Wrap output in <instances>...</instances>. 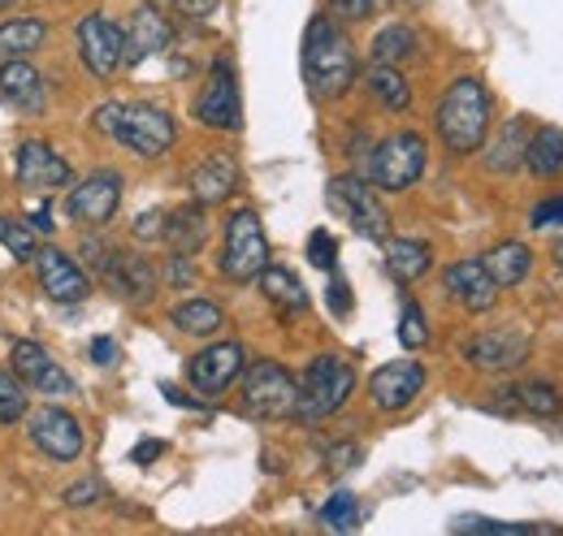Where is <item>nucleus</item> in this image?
<instances>
[{"label": "nucleus", "mask_w": 563, "mask_h": 536, "mask_svg": "<svg viewBox=\"0 0 563 536\" xmlns=\"http://www.w3.org/2000/svg\"><path fill=\"white\" fill-rule=\"evenodd\" d=\"M529 221H533V230H560V225H563V196H560V200L538 203Z\"/></svg>", "instance_id": "obj_42"}, {"label": "nucleus", "mask_w": 563, "mask_h": 536, "mask_svg": "<svg viewBox=\"0 0 563 536\" xmlns=\"http://www.w3.org/2000/svg\"><path fill=\"white\" fill-rule=\"evenodd\" d=\"M0 243H4L9 256H18V260H35V238H31V230H26L22 221L0 216Z\"/></svg>", "instance_id": "obj_38"}, {"label": "nucleus", "mask_w": 563, "mask_h": 536, "mask_svg": "<svg viewBox=\"0 0 563 536\" xmlns=\"http://www.w3.org/2000/svg\"><path fill=\"white\" fill-rule=\"evenodd\" d=\"M100 498H104V484H100V480H78V484H70V489H66V506H74V511L96 506Z\"/></svg>", "instance_id": "obj_41"}, {"label": "nucleus", "mask_w": 563, "mask_h": 536, "mask_svg": "<svg viewBox=\"0 0 563 536\" xmlns=\"http://www.w3.org/2000/svg\"><path fill=\"white\" fill-rule=\"evenodd\" d=\"M533 342L520 330H490V334H477L468 346H464V359L482 372H511L529 359Z\"/></svg>", "instance_id": "obj_16"}, {"label": "nucleus", "mask_w": 563, "mask_h": 536, "mask_svg": "<svg viewBox=\"0 0 563 536\" xmlns=\"http://www.w3.org/2000/svg\"><path fill=\"white\" fill-rule=\"evenodd\" d=\"M100 277H104V286H109L118 299H126V303H147V299L156 294V272H152V265H147L143 256L118 252V247H113V256L104 260Z\"/></svg>", "instance_id": "obj_19"}, {"label": "nucleus", "mask_w": 563, "mask_h": 536, "mask_svg": "<svg viewBox=\"0 0 563 536\" xmlns=\"http://www.w3.org/2000/svg\"><path fill=\"white\" fill-rule=\"evenodd\" d=\"M334 256H339V247H334L330 230H312V238H308V265L330 272V268H334Z\"/></svg>", "instance_id": "obj_40"}, {"label": "nucleus", "mask_w": 563, "mask_h": 536, "mask_svg": "<svg viewBox=\"0 0 563 536\" xmlns=\"http://www.w3.org/2000/svg\"><path fill=\"white\" fill-rule=\"evenodd\" d=\"M368 91H373V100L382 104V109H390V113H404L408 104H412V87H408V78L399 74V66H377L368 69Z\"/></svg>", "instance_id": "obj_30"}, {"label": "nucleus", "mask_w": 563, "mask_h": 536, "mask_svg": "<svg viewBox=\"0 0 563 536\" xmlns=\"http://www.w3.org/2000/svg\"><path fill=\"white\" fill-rule=\"evenodd\" d=\"M196 122L212 131H239L243 126V109H239V82L230 62H212V74L196 100Z\"/></svg>", "instance_id": "obj_10"}, {"label": "nucleus", "mask_w": 563, "mask_h": 536, "mask_svg": "<svg viewBox=\"0 0 563 536\" xmlns=\"http://www.w3.org/2000/svg\"><path fill=\"white\" fill-rule=\"evenodd\" d=\"M490 134V91L482 78H455L438 100V138L455 156L482 152Z\"/></svg>", "instance_id": "obj_2"}, {"label": "nucleus", "mask_w": 563, "mask_h": 536, "mask_svg": "<svg viewBox=\"0 0 563 536\" xmlns=\"http://www.w3.org/2000/svg\"><path fill=\"white\" fill-rule=\"evenodd\" d=\"M386 268L395 281H421L424 272L433 268V252L421 238H386Z\"/></svg>", "instance_id": "obj_26"}, {"label": "nucleus", "mask_w": 563, "mask_h": 536, "mask_svg": "<svg viewBox=\"0 0 563 536\" xmlns=\"http://www.w3.org/2000/svg\"><path fill=\"white\" fill-rule=\"evenodd\" d=\"M161 230H165V212H143L140 221H135V238L140 243H156Z\"/></svg>", "instance_id": "obj_46"}, {"label": "nucleus", "mask_w": 563, "mask_h": 536, "mask_svg": "<svg viewBox=\"0 0 563 536\" xmlns=\"http://www.w3.org/2000/svg\"><path fill=\"white\" fill-rule=\"evenodd\" d=\"M525 169H529L533 178H542V182L560 178L563 174V131L560 126H542V131L525 143Z\"/></svg>", "instance_id": "obj_27"}, {"label": "nucleus", "mask_w": 563, "mask_h": 536, "mask_svg": "<svg viewBox=\"0 0 563 536\" xmlns=\"http://www.w3.org/2000/svg\"><path fill=\"white\" fill-rule=\"evenodd\" d=\"M156 4H165V9H174L183 18H209L221 0H156Z\"/></svg>", "instance_id": "obj_44"}, {"label": "nucleus", "mask_w": 563, "mask_h": 536, "mask_svg": "<svg viewBox=\"0 0 563 536\" xmlns=\"http://www.w3.org/2000/svg\"><path fill=\"white\" fill-rule=\"evenodd\" d=\"M325 200H330V208L352 225L360 238H373V243H386L390 238V212L373 196V182H364L355 174L330 178Z\"/></svg>", "instance_id": "obj_7"}, {"label": "nucleus", "mask_w": 563, "mask_h": 536, "mask_svg": "<svg viewBox=\"0 0 563 536\" xmlns=\"http://www.w3.org/2000/svg\"><path fill=\"white\" fill-rule=\"evenodd\" d=\"M295 377L274 364L261 359L252 368H243V411L252 420H290L295 415Z\"/></svg>", "instance_id": "obj_8"}, {"label": "nucleus", "mask_w": 563, "mask_h": 536, "mask_svg": "<svg viewBox=\"0 0 563 536\" xmlns=\"http://www.w3.org/2000/svg\"><path fill=\"white\" fill-rule=\"evenodd\" d=\"M96 126L109 138H118L122 147H131L135 156H147V160L165 156L178 138L174 118L156 104H104V109H96Z\"/></svg>", "instance_id": "obj_3"}, {"label": "nucleus", "mask_w": 563, "mask_h": 536, "mask_svg": "<svg viewBox=\"0 0 563 536\" xmlns=\"http://www.w3.org/2000/svg\"><path fill=\"white\" fill-rule=\"evenodd\" d=\"M169 321H174V330H178V334L209 337L225 325V312H221L212 299H187V303H178V308L169 312Z\"/></svg>", "instance_id": "obj_29"}, {"label": "nucleus", "mask_w": 563, "mask_h": 536, "mask_svg": "<svg viewBox=\"0 0 563 536\" xmlns=\"http://www.w3.org/2000/svg\"><path fill=\"white\" fill-rule=\"evenodd\" d=\"M269 265V238L261 225V212L239 208L225 221V247H221V277L225 281H256L261 268Z\"/></svg>", "instance_id": "obj_6"}, {"label": "nucleus", "mask_w": 563, "mask_h": 536, "mask_svg": "<svg viewBox=\"0 0 563 536\" xmlns=\"http://www.w3.org/2000/svg\"><path fill=\"white\" fill-rule=\"evenodd\" d=\"M507 402H516V406H525L529 415H560V390H551V386H542V381H529V386H516V390H507L503 394Z\"/></svg>", "instance_id": "obj_34"}, {"label": "nucleus", "mask_w": 563, "mask_h": 536, "mask_svg": "<svg viewBox=\"0 0 563 536\" xmlns=\"http://www.w3.org/2000/svg\"><path fill=\"white\" fill-rule=\"evenodd\" d=\"M486 272L494 277V286L503 290V286H520L525 277H529V268H533V252L525 247V243H498V247H490L486 252Z\"/></svg>", "instance_id": "obj_28"}, {"label": "nucleus", "mask_w": 563, "mask_h": 536, "mask_svg": "<svg viewBox=\"0 0 563 536\" xmlns=\"http://www.w3.org/2000/svg\"><path fill=\"white\" fill-rule=\"evenodd\" d=\"M451 528L455 533H555L551 524H498V520H482V515H464Z\"/></svg>", "instance_id": "obj_37"}, {"label": "nucleus", "mask_w": 563, "mask_h": 536, "mask_svg": "<svg viewBox=\"0 0 563 536\" xmlns=\"http://www.w3.org/2000/svg\"><path fill=\"white\" fill-rule=\"evenodd\" d=\"M13 4H18V0H0V9H13Z\"/></svg>", "instance_id": "obj_52"}, {"label": "nucleus", "mask_w": 563, "mask_h": 536, "mask_svg": "<svg viewBox=\"0 0 563 536\" xmlns=\"http://www.w3.org/2000/svg\"><path fill=\"white\" fill-rule=\"evenodd\" d=\"M355 390V368L339 355H317L295 390V420L303 424H321L334 411H343V402Z\"/></svg>", "instance_id": "obj_4"}, {"label": "nucleus", "mask_w": 563, "mask_h": 536, "mask_svg": "<svg viewBox=\"0 0 563 536\" xmlns=\"http://www.w3.org/2000/svg\"><path fill=\"white\" fill-rule=\"evenodd\" d=\"M234 187H239V160L230 152H212V156H205L196 165V174H191V196H196V203L230 200Z\"/></svg>", "instance_id": "obj_23"}, {"label": "nucleus", "mask_w": 563, "mask_h": 536, "mask_svg": "<svg viewBox=\"0 0 563 536\" xmlns=\"http://www.w3.org/2000/svg\"><path fill=\"white\" fill-rule=\"evenodd\" d=\"M48 40V26L40 18H13L0 22V57H26Z\"/></svg>", "instance_id": "obj_32"}, {"label": "nucleus", "mask_w": 563, "mask_h": 536, "mask_svg": "<svg viewBox=\"0 0 563 536\" xmlns=\"http://www.w3.org/2000/svg\"><path fill=\"white\" fill-rule=\"evenodd\" d=\"M31 225H35V230H44V234H48V230H53V212H44V208H40V212H35V216H31Z\"/></svg>", "instance_id": "obj_49"}, {"label": "nucleus", "mask_w": 563, "mask_h": 536, "mask_svg": "<svg viewBox=\"0 0 563 536\" xmlns=\"http://www.w3.org/2000/svg\"><path fill=\"white\" fill-rule=\"evenodd\" d=\"M239 377H243V346H239V342L205 346V350L191 355V364H187V381H191L200 394H225Z\"/></svg>", "instance_id": "obj_13"}, {"label": "nucleus", "mask_w": 563, "mask_h": 536, "mask_svg": "<svg viewBox=\"0 0 563 536\" xmlns=\"http://www.w3.org/2000/svg\"><path fill=\"white\" fill-rule=\"evenodd\" d=\"M373 4H377V0H330V13L343 18V22H360V18L373 13Z\"/></svg>", "instance_id": "obj_43"}, {"label": "nucleus", "mask_w": 563, "mask_h": 536, "mask_svg": "<svg viewBox=\"0 0 563 536\" xmlns=\"http://www.w3.org/2000/svg\"><path fill=\"white\" fill-rule=\"evenodd\" d=\"M261 290H265V299L278 308L282 316H303L308 312V290L299 286V277L290 272V268L282 265H265L261 268Z\"/></svg>", "instance_id": "obj_25"}, {"label": "nucleus", "mask_w": 563, "mask_h": 536, "mask_svg": "<svg viewBox=\"0 0 563 536\" xmlns=\"http://www.w3.org/2000/svg\"><path fill=\"white\" fill-rule=\"evenodd\" d=\"M35 277H40V290H44L53 303H66V308L82 303L87 290H91V277L74 265L66 252H57V247L35 252Z\"/></svg>", "instance_id": "obj_15"}, {"label": "nucleus", "mask_w": 563, "mask_h": 536, "mask_svg": "<svg viewBox=\"0 0 563 536\" xmlns=\"http://www.w3.org/2000/svg\"><path fill=\"white\" fill-rule=\"evenodd\" d=\"M91 355H96L100 364H109V359H113V342H96V346H91Z\"/></svg>", "instance_id": "obj_50"}, {"label": "nucleus", "mask_w": 563, "mask_h": 536, "mask_svg": "<svg viewBox=\"0 0 563 536\" xmlns=\"http://www.w3.org/2000/svg\"><path fill=\"white\" fill-rule=\"evenodd\" d=\"M399 342L408 346V350H421L424 342H429V325H424V312L417 303H404V316H399Z\"/></svg>", "instance_id": "obj_39"}, {"label": "nucleus", "mask_w": 563, "mask_h": 536, "mask_svg": "<svg viewBox=\"0 0 563 536\" xmlns=\"http://www.w3.org/2000/svg\"><path fill=\"white\" fill-rule=\"evenodd\" d=\"M31 442L53 464H70V459L82 455V424L74 420L70 411H62V406H44L31 420Z\"/></svg>", "instance_id": "obj_11"}, {"label": "nucleus", "mask_w": 563, "mask_h": 536, "mask_svg": "<svg viewBox=\"0 0 563 536\" xmlns=\"http://www.w3.org/2000/svg\"><path fill=\"white\" fill-rule=\"evenodd\" d=\"M424 160H429V147L417 131H404V134H390L382 138L368 160H364V182L382 187V191H408L412 182H421L424 174Z\"/></svg>", "instance_id": "obj_5"}, {"label": "nucleus", "mask_w": 563, "mask_h": 536, "mask_svg": "<svg viewBox=\"0 0 563 536\" xmlns=\"http://www.w3.org/2000/svg\"><path fill=\"white\" fill-rule=\"evenodd\" d=\"M169 40H174V26L165 22L161 4H143V9H135L131 31H126V66H140V62H147V57L165 53Z\"/></svg>", "instance_id": "obj_22"}, {"label": "nucleus", "mask_w": 563, "mask_h": 536, "mask_svg": "<svg viewBox=\"0 0 563 536\" xmlns=\"http://www.w3.org/2000/svg\"><path fill=\"white\" fill-rule=\"evenodd\" d=\"M18 182L26 191H53V187H66L70 182V165L40 138H26L18 147Z\"/></svg>", "instance_id": "obj_18"}, {"label": "nucleus", "mask_w": 563, "mask_h": 536, "mask_svg": "<svg viewBox=\"0 0 563 536\" xmlns=\"http://www.w3.org/2000/svg\"><path fill=\"white\" fill-rule=\"evenodd\" d=\"M551 260L563 268V238H555V247H551Z\"/></svg>", "instance_id": "obj_51"}, {"label": "nucleus", "mask_w": 563, "mask_h": 536, "mask_svg": "<svg viewBox=\"0 0 563 536\" xmlns=\"http://www.w3.org/2000/svg\"><path fill=\"white\" fill-rule=\"evenodd\" d=\"M0 100H4L9 109H18V113H44L48 87H44L40 69L31 66V62L9 57V62L0 66Z\"/></svg>", "instance_id": "obj_20"}, {"label": "nucleus", "mask_w": 563, "mask_h": 536, "mask_svg": "<svg viewBox=\"0 0 563 536\" xmlns=\"http://www.w3.org/2000/svg\"><path fill=\"white\" fill-rule=\"evenodd\" d=\"M165 281H169V286H178V290H183V286H191V281H196L191 256H178V252H174V260H169V268H165Z\"/></svg>", "instance_id": "obj_45"}, {"label": "nucleus", "mask_w": 563, "mask_h": 536, "mask_svg": "<svg viewBox=\"0 0 563 536\" xmlns=\"http://www.w3.org/2000/svg\"><path fill=\"white\" fill-rule=\"evenodd\" d=\"M9 368L26 381V386H35L40 394H70V377L53 364V355L40 346V342H13V350H9Z\"/></svg>", "instance_id": "obj_17"}, {"label": "nucleus", "mask_w": 563, "mask_h": 536, "mask_svg": "<svg viewBox=\"0 0 563 536\" xmlns=\"http://www.w3.org/2000/svg\"><path fill=\"white\" fill-rule=\"evenodd\" d=\"M118 203H122V178L113 169H100V174H91V178H82L74 187L70 200H66V212L78 225H104V221H113Z\"/></svg>", "instance_id": "obj_12"}, {"label": "nucleus", "mask_w": 563, "mask_h": 536, "mask_svg": "<svg viewBox=\"0 0 563 536\" xmlns=\"http://www.w3.org/2000/svg\"><path fill=\"white\" fill-rule=\"evenodd\" d=\"M424 390V368L417 359H395L368 377V399L377 411H404Z\"/></svg>", "instance_id": "obj_14"}, {"label": "nucleus", "mask_w": 563, "mask_h": 536, "mask_svg": "<svg viewBox=\"0 0 563 536\" xmlns=\"http://www.w3.org/2000/svg\"><path fill=\"white\" fill-rule=\"evenodd\" d=\"M525 143H529L525 122H507V126H503V138L494 143L490 156H486L490 174H511V169H520V165H525Z\"/></svg>", "instance_id": "obj_33"}, {"label": "nucleus", "mask_w": 563, "mask_h": 536, "mask_svg": "<svg viewBox=\"0 0 563 536\" xmlns=\"http://www.w3.org/2000/svg\"><path fill=\"white\" fill-rule=\"evenodd\" d=\"M78 57L96 78H113L126 66V35L118 22H109L104 13H87L78 22Z\"/></svg>", "instance_id": "obj_9"}, {"label": "nucleus", "mask_w": 563, "mask_h": 536, "mask_svg": "<svg viewBox=\"0 0 563 536\" xmlns=\"http://www.w3.org/2000/svg\"><path fill=\"white\" fill-rule=\"evenodd\" d=\"M373 62L377 66H399V62H412L417 57V35H412V26H404V22H390V26H382L377 35H373Z\"/></svg>", "instance_id": "obj_31"}, {"label": "nucleus", "mask_w": 563, "mask_h": 536, "mask_svg": "<svg viewBox=\"0 0 563 536\" xmlns=\"http://www.w3.org/2000/svg\"><path fill=\"white\" fill-rule=\"evenodd\" d=\"M26 415V381L13 368H0V424H18Z\"/></svg>", "instance_id": "obj_35"}, {"label": "nucleus", "mask_w": 563, "mask_h": 536, "mask_svg": "<svg viewBox=\"0 0 563 536\" xmlns=\"http://www.w3.org/2000/svg\"><path fill=\"white\" fill-rule=\"evenodd\" d=\"M360 74L352 40L330 22V18H312L303 31V82L317 100H339L347 96Z\"/></svg>", "instance_id": "obj_1"}, {"label": "nucleus", "mask_w": 563, "mask_h": 536, "mask_svg": "<svg viewBox=\"0 0 563 536\" xmlns=\"http://www.w3.org/2000/svg\"><path fill=\"white\" fill-rule=\"evenodd\" d=\"M330 303H334L339 316L352 312V290H347V281H330Z\"/></svg>", "instance_id": "obj_47"}, {"label": "nucleus", "mask_w": 563, "mask_h": 536, "mask_svg": "<svg viewBox=\"0 0 563 536\" xmlns=\"http://www.w3.org/2000/svg\"><path fill=\"white\" fill-rule=\"evenodd\" d=\"M161 450H165L161 442H143V446H135V464H152Z\"/></svg>", "instance_id": "obj_48"}, {"label": "nucleus", "mask_w": 563, "mask_h": 536, "mask_svg": "<svg viewBox=\"0 0 563 536\" xmlns=\"http://www.w3.org/2000/svg\"><path fill=\"white\" fill-rule=\"evenodd\" d=\"M161 243L178 256H196L205 243H209V221H205V203H187V208H174L165 212V230H161Z\"/></svg>", "instance_id": "obj_24"}, {"label": "nucleus", "mask_w": 563, "mask_h": 536, "mask_svg": "<svg viewBox=\"0 0 563 536\" xmlns=\"http://www.w3.org/2000/svg\"><path fill=\"white\" fill-rule=\"evenodd\" d=\"M321 520L334 528V533H352L355 524L364 520V511H360V498L355 493H347V489H339L325 506H321Z\"/></svg>", "instance_id": "obj_36"}, {"label": "nucleus", "mask_w": 563, "mask_h": 536, "mask_svg": "<svg viewBox=\"0 0 563 536\" xmlns=\"http://www.w3.org/2000/svg\"><path fill=\"white\" fill-rule=\"evenodd\" d=\"M442 286H446V294H451L460 308H468V312H490L494 299H498V286H494V277L486 272L482 260H460V265H451L446 277H442Z\"/></svg>", "instance_id": "obj_21"}]
</instances>
